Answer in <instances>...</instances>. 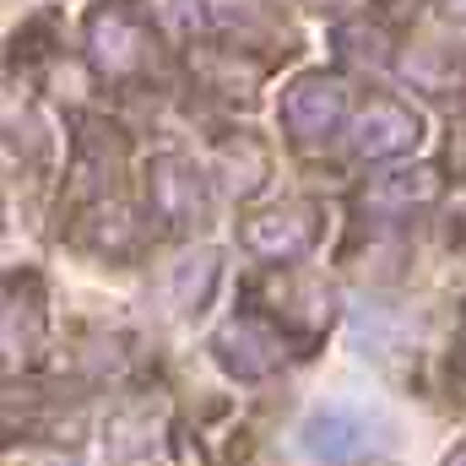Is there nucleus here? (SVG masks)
I'll return each mask as SVG.
<instances>
[{"mask_svg":"<svg viewBox=\"0 0 466 466\" xmlns=\"http://www.w3.org/2000/svg\"><path fill=\"white\" fill-rule=\"evenodd\" d=\"M218 277H223V255L218 249H185L179 260H174V271H168V304L179 309V315H196V309H207V299L218 293Z\"/></svg>","mask_w":466,"mask_h":466,"instance_id":"9","label":"nucleus"},{"mask_svg":"<svg viewBox=\"0 0 466 466\" xmlns=\"http://www.w3.org/2000/svg\"><path fill=\"white\" fill-rule=\"evenodd\" d=\"M212 352H218V363L233 380H271L288 363V337L260 315H233V320L218 326Z\"/></svg>","mask_w":466,"mask_h":466,"instance_id":"4","label":"nucleus"},{"mask_svg":"<svg viewBox=\"0 0 466 466\" xmlns=\"http://www.w3.org/2000/svg\"><path fill=\"white\" fill-rule=\"evenodd\" d=\"M337 49H342L348 66H369V71H380V66L390 60V38H385V27H374V22H348V27H337Z\"/></svg>","mask_w":466,"mask_h":466,"instance_id":"10","label":"nucleus"},{"mask_svg":"<svg viewBox=\"0 0 466 466\" xmlns=\"http://www.w3.org/2000/svg\"><path fill=\"white\" fill-rule=\"evenodd\" d=\"M342 119H348V87H342L337 76H326V71L299 76V82L288 87V98H282V125L293 130L299 147L331 141V136L342 130Z\"/></svg>","mask_w":466,"mask_h":466,"instance_id":"5","label":"nucleus"},{"mask_svg":"<svg viewBox=\"0 0 466 466\" xmlns=\"http://www.w3.org/2000/svg\"><path fill=\"white\" fill-rule=\"evenodd\" d=\"M163 16H168L179 33H190V27H207V11H201V0H168V5H163Z\"/></svg>","mask_w":466,"mask_h":466,"instance_id":"11","label":"nucleus"},{"mask_svg":"<svg viewBox=\"0 0 466 466\" xmlns=\"http://www.w3.org/2000/svg\"><path fill=\"white\" fill-rule=\"evenodd\" d=\"M461 342H466V320H461Z\"/></svg>","mask_w":466,"mask_h":466,"instance_id":"15","label":"nucleus"},{"mask_svg":"<svg viewBox=\"0 0 466 466\" xmlns=\"http://www.w3.org/2000/svg\"><path fill=\"white\" fill-rule=\"evenodd\" d=\"M418 136H423V119L407 104H396V98H374L363 115L352 119V152L369 157V163H390V157L412 152Z\"/></svg>","mask_w":466,"mask_h":466,"instance_id":"8","label":"nucleus"},{"mask_svg":"<svg viewBox=\"0 0 466 466\" xmlns=\"http://www.w3.org/2000/svg\"><path fill=\"white\" fill-rule=\"evenodd\" d=\"M440 11H445L451 22H466V0H440Z\"/></svg>","mask_w":466,"mask_h":466,"instance_id":"12","label":"nucleus"},{"mask_svg":"<svg viewBox=\"0 0 466 466\" xmlns=\"http://www.w3.org/2000/svg\"><path fill=\"white\" fill-rule=\"evenodd\" d=\"M320 238V212L309 201H282V207H266L255 218H244L238 244L255 255V260H271V266H288V260H304Z\"/></svg>","mask_w":466,"mask_h":466,"instance_id":"3","label":"nucleus"},{"mask_svg":"<svg viewBox=\"0 0 466 466\" xmlns=\"http://www.w3.org/2000/svg\"><path fill=\"white\" fill-rule=\"evenodd\" d=\"M440 190H445V179H440L429 163H418V168H390V174H380V179L363 185L358 212L374 218V223H407V218L429 212V207L440 201Z\"/></svg>","mask_w":466,"mask_h":466,"instance_id":"6","label":"nucleus"},{"mask_svg":"<svg viewBox=\"0 0 466 466\" xmlns=\"http://www.w3.org/2000/svg\"><path fill=\"white\" fill-rule=\"evenodd\" d=\"M315 5H337V0H315Z\"/></svg>","mask_w":466,"mask_h":466,"instance_id":"14","label":"nucleus"},{"mask_svg":"<svg viewBox=\"0 0 466 466\" xmlns=\"http://www.w3.org/2000/svg\"><path fill=\"white\" fill-rule=\"evenodd\" d=\"M152 55V33L147 22L130 11V0H98L87 11V60L98 66V76H136Z\"/></svg>","mask_w":466,"mask_h":466,"instance_id":"2","label":"nucleus"},{"mask_svg":"<svg viewBox=\"0 0 466 466\" xmlns=\"http://www.w3.org/2000/svg\"><path fill=\"white\" fill-rule=\"evenodd\" d=\"M147 201H152V212H157L168 228H190V223L207 212V174H201L190 157L163 152V157H152V168H147Z\"/></svg>","mask_w":466,"mask_h":466,"instance_id":"7","label":"nucleus"},{"mask_svg":"<svg viewBox=\"0 0 466 466\" xmlns=\"http://www.w3.org/2000/svg\"><path fill=\"white\" fill-rule=\"evenodd\" d=\"M445 466H466V445H461V451H456V456H451Z\"/></svg>","mask_w":466,"mask_h":466,"instance_id":"13","label":"nucleus"},{"mask_svg":"<svg viewBox=\"0 0 466 466\" xmlns=\"http://www.w3.org/2000/svg\"><path fill=\"white\" fill-rule=\"evenodd\" d=\"M390 440V423L363 407V401H331V407H315L304 423H299V445L304 456L320 466H363L374 461Z\"/></svg>","mask_w":466,"mask_h":466,"instance_id":"1","label":"nucleus"}]
</instances>
